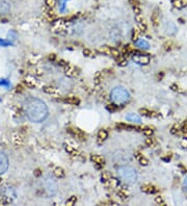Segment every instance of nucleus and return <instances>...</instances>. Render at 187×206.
I'll return each mask as SVG.
<instances>
[{"instance_id": "obj_4", "label": "nucleus", "mask_w": 187, "mask_h": 206, "mask_svg": "<svg viewBox=\"0 0 187 206\" xmlns=\"http://www.w3.org/2000/svg\"><path fill=\"white\" fill-rule=\"evenodd\" d=\"M57 181L52 176H47L44 180V188L49 196H54L57 191Z\"/></svg>"}, {"instance_id": "obj_15", "label": "nucleus", "mask_w": 187, "mask_h": 206, "mask_svg": "<svg viewBox=\"0 0 187 206\" xmlns=\"http://www.w3.org/2000/svg\"><path fill=\"white\" fill-rule=\"evenodd\" d=\"M55 0H46V4L48 5V7H53L54 5H55Z\"/></svg>"}, {"instance_id": "obj_6", "label": "nucleus", "mask_w": 187, "mask_h": 206, "mask_svg": "<svg viewBox=\"0 0 187 206\" xmlns=\"http://www.w3.org/2000/svg\"><path fill=\"white\" fill-rule=\"evenodd\" d=\"M133 60L139 65H148L150 63V57L146 54H135L133 56Z\"/></svg>"}, {"instance_id": "obj_11", "label": "nucleus", "mask_w": 187, "mask_h": 206, "mask_svg": "<svg viewBox=\"0 0 187 206\" xmlns=\"http://www.w3.org/2000/svg\"><path fill=\"white\" fill-rule=\"evenodd\" d=\"M187 5V0H176L175 1V7H183Z\"/></svg>"}, {"instance_id": "obj_2", "label": "nucleus", "mask_w": 187, "mask_h": 206, "mask_svg": "<svg viewBox=\"0 0 187 206\" xmlns=\"http://www.w3.org/2000/svg\"><path fill=\"white\" fill-rule=\"evenodd\" d=\"M119 179L122 182L126 184H134L138 179V174L137 171L133 167L130 166H121L119 167L116 171Z\"/></svg>"}, {"instance_id": "obj_9", "label": "nucleus", "mask_w": 187, "mask_h": 206, "mask_svg": "<svg viewBox=\"0 0 187 206\" xmlns=\"http://www.w3.org/2000/svg\"><path fill=\"white\" fill-rule=\"evenodd\" d=\"M126 120L130 121V122H135V123H140L141 119H140L138 116L135 115V114H128L126 116Z\"/></svg>"}, {"instance_id": "obj_1", "label": "nucleus", "mask_w": 187, "mask_h": 206, "mask_svg": "<svg viewBox=\"0 0 187 206\" xmlns=\"http://www.w3.org/2000/svg\"><path fill=\"white\" fill-rule=\"evenodd\" d=\"M26 118L33 123H42L49 115L48 106L39 98H28L23 104Z\"/></svg>"}, {"instance_id": "obj_12", "label": "nucleus", "mask_w": 187, "mask_h": 206, "mask_svg": "<svg viewBox=\"0 0 187 206\" xmlns=\"http://www.w3.org/2000/svg\"><path fill=\"white\" fill-rule=\"evenodd\" d=\"M98 136H99V138H100V140L104 141V140H106V138H107L108 134H107V132L105 131V130H100L99 133H98Z\"/></svg>"}, {"instance_id": "obj_7", "label": "nucleus", "mask_w": 187, "mask_h": 206, "mask_svg": "<svg viewBox=\"0 0 187 206\" xmlns=\"http://www.w3.org/2000/svg\"><path fill=\"white\" fill-rule=\"evenodd\" d=\"M11 11V3L7 0H0V15H7Z\"/></svg>"}, {"instance_id": "obj_8", "label": "nucleus", "mask_w": 187, "mask_h": 206, "mask_svg": "<svg viewBox=\"0 0 187 206\" xmlns=\"http://www.w3.org/2000/svg\"><path fill=\"white\" fill-rule=\"evenodd\" d=\"M130 159V156L126 154V153H124V154H122L121 152L116 153V154L115 155V160L120 162V164H125L126 161H128Z\"/></svg>"}, {"instance_id": "obj_13", "label": "nucleus", "mask_w": 187, "mask_h": 206, "mask_svg": "<svg viewBox=\"0 0 187 206\" xmlns=\"http://www.w3.org/2000/svg\"><path fill=\"white\" fill-rule=\"evenodd\" d=\"M54 175L56 176V177H63V175H65V173H63V171L60 169V168H57V169H55V171H54Z\"/></svg>"}, {"instance_id": "obj_5", "label": "nucleus", "mask_w": 187, "mask_h": 206, "mask_svg": "<svg viewBox=\"0 0 187 206\" xmlns=\"http://www.w3.org/2000/svg\"><path fill=\"white\" fill-rule=\"evenodd\" d=\"M10 167V159L4 152L0 151V175L4 174Z\"/></svg>"}, {"instance_id": "obj_16", "label": "nucleus", "mask_w": 187, "mask_h": 206, "mask_svg": "<svg viewBox=\"0 0 187 206\" xmlns=\"http://www.w3.org/2000/svg\"><path fill=\"white\" fill-rule=\"evenodd\" d=\"M139 161L141 164H148V160L146 158H144L142 156H139Z\"/></svg>"}, {"instance_id": "obj_14", "label": "nucleus", "mask_w": 187, "mask_h": 206, "mask_svg": "<svg viewBox=\"0 0 187 206\" xmlns=\"http://www.w3.org/2000/svg\"><path fill=\"white\" fill-rule=\"evenodd\" d=\"M142 191H147V193H154V191H156V190H155V187L153 186H142Z\"/></svg>"}, {"instance_id": "obj_10", "label": "nucleus", "mask_w": 187, "mask_h": 206, "mask_svg": "<svg viewBox=\"0 0 187 206\" xmlns=\"http://www.w3.org/2000/svg\"><path fill=\"white\" fill-rule=\"evenodd\" d=\"M92 159L94 160V162H96V164H104V158L102 157V156H99V155H94Z\"/></svg>"}, {"instance_id": "obj_3", "label": "nucleus", "mask_w": 187, "mask_h": 206, "mask_svg": "<svg viewBox=\"0 0 187 206\" xmlns=\"http://www.w3.org/2000/svg\"><path fill=\"white\" fill-rule=\"evenodd\" d=\"M110 99L116 105H123V104L129 102L130 94L124 86H115L110 92Z\"/></svg>"}, {"instance_id": "obj_17", "label": "nucleus", "mask_w": 187, "mask_h": 206, "mask_svg": "<svg viewBox=\"0 0 187 206\" xmlns=\"http://www.w3.org/2000/svg\"><path fill=\"white\" fill-rule=\"evenodd\" d=\"M75 201H76V198H74V197H73V198H72V201H68V202H67V204H68V205H71V204H73V203H74Z\"/></svg>"}]
</instances>
